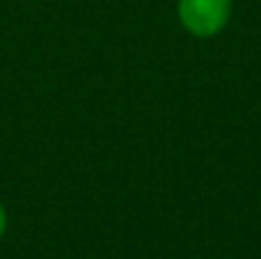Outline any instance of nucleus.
<instances>
[{
	"instance_id": "nucleus-1",
	"label": "nucleus",
	"mask_w": 261,
	"mask_h": 259,
	"mask_svg": "<svg viewBox=\"0 0 261 259\" xmlns=\"http://www.w3.org/2000/svg\"><path fill=\"white\" fill-rule=\"evenodd\" d=\"M179 21L193 37L208 39L222 32L231 16V0H179Z\"/></svg>"
},
{
	"instance_id": "nucleus-2",
	"label": "nucleus",
	"mask_w": 261,
	"mask_h": 259,
	"mask_svg": "<svg viewBox=\"0 0 261 259\" xmlns=\"http://www.w3.org/2000/svg\"><path fill=\"white\" fill-rule=\"evenodd\" d=\"M5 232H7V209H5V204L0 202V239L5 237Z\"/></svg>"
}]
</instances>
